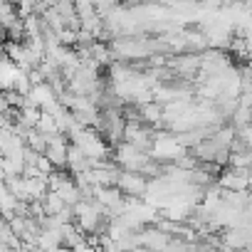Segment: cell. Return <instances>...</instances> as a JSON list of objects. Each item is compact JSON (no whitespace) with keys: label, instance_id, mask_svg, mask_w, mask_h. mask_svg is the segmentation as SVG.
Masks as SVG:
<instances>
[{"label":"cell","instance_id":"5b68a950","mask_svg":"<svg viewBox=\"0 0 252 252\" xmlns=\"http://www.w3.org/2000/svg\"><path fill=\"white\" fill-rule=\"evenodd\" d=\"M69 136L67 134H55V136H47V151L45 156L52 161L55 168H64L67 166V158H69Z\"/></svg>","mask_w":252,"mask_h":252},{"label":"cell","instance_id":"9c48e42d","mask_svg":"<svg viewBox=\"0 0 252 252\" xmlns=\"http://www.w3.org/2000/svg\"><path fill=\"white\" fill-rule=\"evenodd\" d=\"M23 139H25L28 149H32V151H37V154H45V151H47V136L40 134L37 129H28V134H25Z\"/></svg>","mask_w":252,"mask_h":252},{"label":"cell","instance_id":"3957f363","mask_svg":"<svg viewBox=\"0 0 252 252\" xmlns=\"http://www.w3.org/2000/svg\"><path fill=\"white\" fill-rule=\"evenodd\" d=\"M111 158L124 168V171H144V166L154 158L149 151H141L139 146H134V144H129V141H121L119 146H114L111 149Z\"/></svg>","mask_w":252,"mask_h":252},{"label":"cell","instance_id":"52a82bcc","mask_svg":"<svg viewBox=\"0 0 252 252\" xmlns=\"http://www.w3.org/2000/svg\"><path fill=\"white\" fill-rule=\"evenodd\" d=\"M35 129H37L40 134H45V136L62 134V131H60V121H57V116L50 114V111H42V119H40V124L35 126Z\"/></svg>","mask_w":252,"mask_h":252},{"label":"cell","instance_id":"277c9868","mask_svg":"<svg viewBox=\"0 0 252 252\" xmlns=\"http://www.w3.org/2000/svg\"><path fill=\"white\" fill-rule=\"evenodd\" d=\"M149 181L151 178H146L144 173H139V171H121V176H119V188H121V193L124 195H131V198H146V193H149Z\"/></svg>","mask_w":252,"mask_h":252},{"label":"cell","instance_id":"4fadbf2b","mask_svg":"<svg viewBox=\"0 0 252 252\" xmlns=\"http://www.w3.org/2000/svg\"><path fill=\"white\" fill-rule=\"evenodd\" d=\"M250 69H252V67H250Z\"/></svg>","mask_w":252,"mask_h":252},{"label":"cell","instance_id":"30bf717a","mask_svg":"<svg viewBox=\"0 0 252 252\" xmlns=\"http://www.w3.org/2000/svg\"><path fill=\"white\" fill-rule=\"evenodd\" d=\"M72 252H99V245H92L89 240H82V242H79V245H77Z\"/></svg>","mask_w":252,"mask_h":252},{"label":"cell","instance_id":"7c38bea8","mask_svg":"<svg viewBox=\"0 0 252 252\" xmlns=\"http://www.w3.org/2000/svg\"><path fill=\"white\" fill-rule=\"evenodd\" d=\"M47 252H72V247H67V245H60V247H52V250H47Z\"/></svg>","mask_w":252,"mask_h":252},{"label":"cell","instance_id":"8992f818","mask_svg":"<svg viewBox=\"0 0 252 252\" xmlns=\"http://www.w3.org/2000/svg\"><path fill=\"white\" fill-rule=\"evenodd\" d=\"M67 168L72 176L82 173V171H89L92 168V158L77 146V144H69V158H67Z\"/></svg>","mask_w":252,"mask_h":252},{"label":"cell","instance_id":"6da1fadb","mask_svg":"<svg viewBox=\"0 0 252 252\" xmlns=\"http://www.w3.org/2000/svg\"><path fill=\"white\" fill-rule=\"evenodd\" d=\"M69 141L77 144V146H79L92 161H104V158L111 156V149H109L106 139H104L96 129H92V126H84V129H79Z\"/></svg>","mask_w":252,"mask_h":252},{"label":"cell","instance_id":"8fae6325","mask_svg":"<svg viewBox=\"0 0 252 252\" xmlns=\"http://www.w3.org/2000/svg\"><path fill=\"white\" fill-rule=\"evenodd\" d=\"M124 3H126V5H129V8H134V5H146V3H149V0H124Z\"/></svg>","mask_w":252,"mask_h":252},{"label":"cell","instance_id":"7a4b0ae2","mask_svg":"<svg viewBox=\"0 0 252 252\" xmlns=\"http://www.w3.org/2000/svg\"><path fill=\"white\" fill-rule=\"evenodd\" d=\"M186 154H188V149L181 144L178 134H173V131H168V129H163V131L156 134L154 149H151V156H154L156 161H161V163H176V161H178L181 156H186Z\"/></svg>","mask_w":252,"mask_h":252},{"label":"cell","instance_id":"ba28073f","mask_svg":"<svg viewBox=\"0 0 252 252\" xmlns=\"http://www.w3.org/2000/svg\"><path fill=\"white\" fill-rule=\"evenodd\" d=\"M42 205H45V210H47V215H60L64 208H69V203L60 195V193H55V190H50L47 195H45V200H42Z\"/></svg>","mask_w":252,"mask_h":252}]
</instances>
